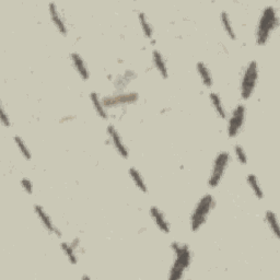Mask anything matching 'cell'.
Returning a JSON list of instances; mask_svg holds the SVG:
<instances>
[{"instance_id": "obj_1", "label": "cell", "mask_w": 280, "mask_h": 280, "mask_svg": "<svg viewBox=\"0 0 280 280\" xmlns=\"http://www.w3.org/2000/svg\"><path fill=\"white\" fill-rule=\"evenodd\" d=\"M172 252L174 254V261L170 268L169 279L180 280L184 277V274L190 268L193 259V253L191 247L186 243L172 242Z\"/></svg>"}, {"instance_id": "obj_2", "label": "cell", "mask_w": 280, "mask_h": 280, "mask_svg": "<svg viewBox=\"0 0 280 280\" xmlns=\"http://www.w3.org/2000/svg\"><path fill=\"white\" fill-rule=\"evenodd\" d=\"M279 25V18L274 6H267L263 9L256 29V44L264 46L271 39L272 34Z\"/></svg>"}, {"instance_id": "obj_3", "label": "cell", "mask_w": 280, "mask_h": 280, "mask_svg": "<svg viewBox=\"0 0 280 280\" xmlns=\"http://www.w3.org/2000/svg\"><path fill=\"white\" fill-rule=\"evenodd\" d=\"M216 205V200L212 195L206 194L203 195L193 210L190 220V227L192 232H197L200 229L205 225L208 220L211 210Z\"/></svg>"}, {"instance_id": "obj_4", "label": "cell", "mask_w": 280, "mask_h": 280, "mask_svg": "<svg viewBox=\"0 0 280 280\" xmlns=\"http://www.w3.org/2000/svg\"><path fill=\"white\" fill-rule=\"evenodd\" d=\"M258 75V64L256 60H252V62L247 64L245 69H244V73L241 78L240 94L242 100L246 101L251 99V96L253 95L257 85Z\"/></svg>"}, {"instance_id": "obj_5", "label": "cell", "mask_w": 280, "mask_h": 280, "mask_svg": "<svg viewBox=\"0 0 280 280\" xmlns=\"http://www.w3.org/2000/svg\"><path fill=\"white\" fill-rule=\"evenodd\" d=\"M231 161V155L228 151H221L216 156L212 163V170L210 173L209 180H208V186L216 188L225 176V173L228 169Z\"/></svg>"}, {"instance_id": "obj_6", "label": "cell", "mask_w": 280, "mask_h": 280, "mask_svg": "<svg viewBox=\"0 0 280 280\" xmlns=\"http://www.w3.org/2000/svg\"><path fill=\"white\" fill-rule=\"evenodd\" d=\"M246 120V108L243 104L237 105L228 120L227 134L230 138H236L242 130Z\"/></svg>"}, {"instance_id": "obj_7", "label": "cell", "mask_w": 280, "mask_h": 280, "mask_svg": "<svg viewBox=\"0 0 280 280\" xmlns=\"http://www.w3.org/2000/svg\"><path fill=\"white\" fill-rule=\"evenodd\" d=\"M139 100V94L137 92L117 93L114 95H109L102 99L105 109L116 108V106H123L128 104H135Z\"/></svg>"}, {"instance_id": "obj_8", "label": "cell", "mask_w": 280, "mask_h": 280, "mask_svg": "<svg viewBox=\"0 0 280 280\" xmlns=\"http://www.w3.org/2000/svg\"><path fill=\"white\" fill-rule=\"evenodd\" d=\"M106 132H108L111 144L117 151V154H119L121 158H124V159H128L129 151L125 146L123 138H121L120 131L117 130L116 127L113 124H110L108 127H106Z\"/></svg>"}, {"instance_id": "obj_9", "label": "cell", "mask_w": 280, "mask_h": 280, "mask_svg": "<svg viewBox=\"0 0 280 280\" xmlns=\"http://www.w3.org/2000/svg\"><path fill=\"white\" fill-rule=\"evenodd\" d=\"M33 209H34L35 215L38 216L39 220L40 221V223H42V226L44 227L45 230H46L49 234H52V236H56L57 238H62V236H63L62 231H60L59 229L54 225L52 218H50V216L48 215L46 210H45L42 206L34 205Z\"/></svg>"}, {"instance_id": "obj_10", "label": "cell", "mask_w": 280, "mask_h": 280, "mask_svg": "<svg viewBox=\"0 0 280 280\" xmlns=\"http://www.w3.org/2000/svg\"><path fill=\"white\" fill-rule=\"evenodd\" d=\"M48 12H49V17H50V21L53 22V24L55 25V28L57 29V31L64 35V37H67L68 34V29L67 25L65 23V20L63 19L62 14H60L59 10L57 8V4L55 2H49L48 3Z\"/></svg>"}, {"instance_id": "obj_11", "label": "cell", "mask_w": 280, "mask_h": 280, "mask_svg": "<svg viewBox=\"0 0 280 280\" xmlns=\"http://www.w3.org/2000/svg\"><path fill=\"white\" fill-rule=\"evenodd\" d=\"M149 211H150V216L152 218V220H154L156 227L159 229L162 233L169 234L171 231L170 223L166 220L164 213L161 211L160 208H158L157 206H152L150 207Z\"/></svg>"}, {"instance_id": "obj_12", "label": "cell", "mask_w": 280, "mask_h": 280, "mask_svg": "<svg viewBox=\"0 0 280 280\" xmlns=\"http://www.w3.org/2000/svg\"><path fill=\"white\" fill-rule=\"evenodd\" d=\"M70 59L71 63H73L75 70L77 71V74L80 76L81 79L83 81H88L90 78V73L83 58L81 57V55L79 53H71Z\"/></svg>"}, {"instance_id": "obj_13", "label": "cell", "mask_w": 280, "mask_h": 280, "mask_svg": "<svg viewBox=\"0 0 280 280\" xmlns=\"http://www.w3.org/2000/svg\"><path fill=\"white\" fill-rule=\"evenodd\" d=\"M152 63H154L156 69L158 73L160 74L162 79H167L169 78V69H167L166 60L164 59L163 55L161 54L160 50L155 49L152 52Z\"/></svg>"}, {"instance_id": "obj_14", "label": "cell", "mask_w": 280, "mask_h": 280, "mask_svg": "<svg viewBox=\"0 0 280 280\" xmlns=\"http://www.w3.org/2000/svg\"><path fill=\"white\" fill-rule=\"evenodd\" d=\"M196 70H197L198 76H200L202 84L205 85L206 88L210 89L213 85V78H212V74H211L209 67H208V66L203 62H198L196 64Z\"/></svg>"}, {"instance_id": "obj_15", "label": "cell", "mask_w": 280, "mask_h": 280, "mask_svg": "<svg viewBox=\"0 0 280 280\" xmlns=\"http://www.w3.org/2000/svg\"><path fill=\"white\" fill-rule=\"evenodd\" d=\"M89 98H90L91 103H92L93 105V109L95 111L96 115H98L100 119H102L103 120H109L108 111H106L105 106L103 105L102 99H100V95L96 92H91L89 94Z\"/></svg>"}, {"instance_id": "obj_16", "label": "cell", "mask_w": 280, "mask_h": 280, "mask_svg": "<svg viewBox=\"0 0 280 280\" xmlns=\"http://www.w3.org/2000/svg\"><path fill=\"white\" fill-rule=\"evenodd\" d=\"M209 100H210V103L212 105L213 110H215L217 116L219 119L221 120H226L227 119V111L225 109V105L222 103V100L220 98V95L216 92H210L209 93Z\"/></svg>"}, {"instance_id": "obj_17", "label": "cell", "mask_w": 280, "mask_h": 280, "mask_svg": "<svg viewBox=\"0 0 280 280\" xmlns=\"http://www.w3.org/2000/svg\"><path fill=\"white\" fill-rule=\"evenodd\" d=\"M220 21L222 24V28L223 30H225V32L227 34V37L232 40H237L236 30H234L233 25H232L230 14H229L226 10H223V11H221L220 13Z\"/></svg>"}, {"instance_id": "obj_18", "label": "cell", "mask_w": 280, "mask_h": 280, "mask_svg": "<svg viewBox=\"0 0 280 280\" xmlns=\"http://www.w3.org/2000/svg\"><path fill=\"white\" fill-rule=\"evenodd\" d=\"M128 174L129 177L134 182V184L136 185V187L138 188V190L144 193V194H147V192H148V187H147L146 182L144 180V177H142L141 173L136 169V167H130L128 170Z\"/></svg>"}, {"instance_id": "obj_19", "label": "cell", "mask_w": 280, "mask_h": 280, "mask_svg": "<svg viewBox=\"0 0 280 280\" xmlns=\"http://www.w3.org/2000/svg\"><path fill=\"white\" fill-rule=\"evenodd\" d=\"M138 21L145 38L148 40H152V38H154V28H152V25L148 20V17H147V14L145 12L141 11L138 12Z\"/></svg>"}, {"instance_id": "obj_20", "label": "cell", "mask_w": 280, "mask_h": 280, "mask_svg": "<svg viewBox=\"0 0 280 280\" xmlns=\"http://www.w3.org/2000/svg\"><path fill=\"white\" fill-rule=\"evenodd\" d=\"M265 220H266L269 230L272 231L274 237L276 239H279V225L276 213L272 210H267L266 213H265Z\"/></svg>"}, {"instance_id": "obj_21", "label": "cell", "mask_w": 280, "mask_h": 280, "mask_svg": "<svg viewBox=\"0 0 280 280\" xmlns=\"http://www.w3.org/2000/svg\"><path fill=\"white\" fill-rule=\"evenodd\" d=\"M246 181H247L248 186L251 187V190L253 192L254 196H255L257 200H263L265 195H264L262 186H261V184H259V182H258V179L256 177V175L248 174L247 177H246Z\"/></svg>"}, {"instance_id": "obj_22", "label": "cell", "mask_w": 280, "mask_h": 280, "mask_svg": "<svg viewBox=\"0 0 280 280\" xmlns=\"http://www.w3.org/2000/svg\"><path fill=\"white\" fill-rule=\"evenodd\" d=\"M60 248H62V251L64 252L66 257L68 258L70 264L76 265L78 263V256H77V254H76L75 247L71 245V243L62 242L60 243Z\"/></svg>"}, {"instance_id": "obj_23", "label": "cell", "mask_w": 280, "mask_h": 280, "mask_svg": "<svg viewBox=\"0 0 280 280\" xmlns=\"http://www.w3.org/2000/svg\"><path fill=\"white\" fill-rule=\"evenodd\" d=\"M13 140H14V144H16V146H17V148L20 151V154L22 155L24 159L28 160V161L31 160L32 159V154H31V151H30L28 145L25 144V141L23 140L22 137L14 136Z\"/></svg>"}, {"instance_id": "obj_24", "label": "cell", "mask_w": 280, "mask_h": 280, "mask_svg": "<svg viewBox=\"0 0 280 280\" xmlns=\"http://www.w3.org/2000/svg\"><path fill=\"white\" fill-rule=\"evenodd\" d=\"M234 155H236L237 160L241 165L247 164V155L245 152V149H244L241 145L234 146Z\"/></svg>"}, {"instance_id": "obj_25", "label": "cell", "mask_w": 280, "mask_h": 280, "mask_svg": "<svg viewBox=\"0 0 280 280\" xmlns=\"http://www.w3.org/2000/svg\"><path fill=\"white\" fill-rule=\"evenodd\" d=\"M20 184H21L23 191L27 193V194H29V195L33 194L34 185H33V183H32L31 180L28 179V177H23V179L21 180V182H20Z\"/></svg>"}, {"instance_id": "obj_26", "label": "cell", "mask_w": 280, "mask_h": 280, "mask_svg": "<svg viewBox=\"0 0 280 280\" xmlns=\"http://www.w3.org/2000/svg\"><path fill=\"white\" fill-rule=\"evenodd\" d=\"M0 121H1V125L3 127H10L11 126V120H10V117L9 114L4 110V106L1 105V108H0Z\"/></svg>"}, {"instance_id": "obj_27", "label": "cell", "mask_w": 280, "mask_h": 280, "mask_svg": "<svg viewBox=\"0 0 280 280\" xmlns=\"http://www.w3.org/2000/svg\"><path fill=\"white\" fill-rule=\"evenodd\" d=\"M76 117L75 116H70V115H68V116H66V117H64V119H62L60 120V123H64V121H68V120H75Z\"/></svg>"}]
</instances>
